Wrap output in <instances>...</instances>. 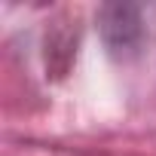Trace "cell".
<instances>
[{"instance_id":"6da1fadb","label":"cell","mask_w":156,"mask_h":156,"mask_svg":"<svg viewBox=\"0 0 156 156\" xmlns=\"http://www.w3.org/2000/svg\"><path fill=\"white\" fill-rule=\"evenodd\" d=\"M98 34L116 61L138 58L147 40L144 6L141 3H104L98 9Z\"/></svg>"}]
</instances>
